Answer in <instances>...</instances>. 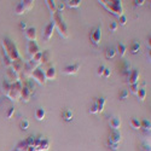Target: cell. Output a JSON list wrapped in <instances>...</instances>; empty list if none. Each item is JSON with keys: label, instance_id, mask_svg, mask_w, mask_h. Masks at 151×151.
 Listing matches in <instances>:
<instances>
[{"label": "cell", "instance_id": "cell-1", "mask_svg": "<svg viewBox=\"0 0 151 151\" xmlns=\"http://www.w3.org/2000/svg\"><path fill=\"white\" fill-rule=\"evenodd\" d=\"M3 50L5 51V56H7L12 62L21 59V56H19L17 46L14 42H12L10 39H5L4 40V42H3Z\"/></svg>", "mask_w": 151, "mask_h": 151}, {"label": "cell", "instance_id": "cell-2", "mask_svg": "<svg viewBox=\"0 0 151 151\" xmlns=\"http://www.w3.org/2000/svg\"><path fill=\"white\" fill-rule=\"evenodd\" d=\"M106 10H109L112 15H115L117 17L123 15V7L121 1H99Z\"/></svg>", "mask_w": 151, "mask_h": 151}, {"label": "cell", "instance_id": "cell-3", "mask_svg": "<svg viewBox=\"0 0 151 151\" xmlns=\"http://www.w3.org/2000/svg\"><path fill=\"white\" fill-rule=\"evenodd\" d=\"M121 139H122V134L120 131H111L108 138V146L111 150L116 151L119 149V144L121 143Z\"/></svg>", "mask_w": 151, "mask_h": 151}, {"label": "cell", "instance_id": "cell-4", "mask_svg": "<svg viewBox=\"0 0 151 151\" xmlns=\"http://www.w3.org/2000/svg\"><path fill=\"white\" fill-rule=\"evenodd\" d=\"M55 16V19H53V22H55V26L57 27V29H58V32H59V35L62 36V37H68V28H67V24L64 23V21H63V18H62V16H60V14H58V12H56V14L53 15Z\"/></svg>", "mask_w": 151, "mask_h": 151}, {"label": "cell", "instance_id": "cell-5", "mask_svg": "<svg viewBox=\"0 0 151 151\" xmlns=\"http://www.w3.org/2000/svg\"><path fill=\"white\" fill-rule=\"evenodd\" d=\"M22 87H23V86H22V82H21V81H17V82H15V83H12L7 97H9L11 100H18V99H21Z\"/></svg>", "mask_w": 151, "mask_h": 151}, {"label": "cell", "instance_id": "cell-6", "mask_svg": "<svg viewBox=\"0 0 151 151\" xmlns=\"http://www.w3.org/2000/svg\"><path fill=\"white\" fill-rule=\"evenodd\" d=\"M33 6H34V3L33 1H29V0H27V1H19L17 4V6L15 7V12H16V15L26 14V12L28 10H30Z\"/></svg>", "mask_w": 151, "mask_h": 151}, {"label": "cell", "instance_id": "cell-7", "mask_svg": "<svg viewBox=\"0 0 151 151\" xmlns=\"http://www.w3.org/2000/svg\"><path fill=\"white\" fill-rule=\"evenodd\" d=\"M30 76L33 80H35L37 83H40V85H45L46 83V78H45V71H42V69L40 68H36L34 71H32L30 74Z\"/></svg>", "mask_w": 151, "mask_h": 151}, {"label": "cell", "instance_id": "cell-8", "mask_svg": "<svg viewBox=\"0 0 151 151\" xmlns=\"http://www.w3.org/2000/svg\"><path fill=\"white\" fill-rule=\"evenodd\" d=\"M91 42L94 45V46H98L99 42H100V39H102V28L100 27H97L94 28L92 32H91Z\"/></svg>", "mask_w": 151, "mask_h": 151}, {"label": "cell", "instance_id": "cell-9", "mask_svg": "<svg viewBox=\"0 0 151 151\" xmlns=\"http://www.w3.org/2000/svg\"><path fill=\"white\" fill-rule=\"evenodd\" d=\"M5 80H6V81H9V82L12 85V83H15V82L19 81V75H18V73H17V71H15L12 68H11V69H7Z\"/></svg>", "mask_w": 151, "mask_h": 151}, {"label": "cell", "instance_id": "cell-10", "mask_svg": "<svg viewBox=\"0 0 151 151\" xmlns=\"http://www.w3.org/2000/svg\"><path fill=\"white\" fill-rule=\"evenodd\" d=\"M27 51H28V55L30 58H33L35 55H37L40 51V48H39V45L36 44V41H29L28 42V46H27Z\"/></svg>", "mask_w": 151, "mask_h": 151}, {"label": "cell", "instance_id": "cell-11", "mask_svg": "<svg viewBox=\"0 0 151 151\" xmlns=\"http://www.w3.org/2000/svg\"><path fill=\"white\" fill-rule=\"evenodd\" d=\"M56 26H55V22H51V23H48L46 28H45V32H44V39L45 40H50L52 37V34H53V30H55Z\"/></svg>", "mask_w": 151, "mask_h": 151}, {"label": "cell", "instance_id": "cell-12", "mask_svg": "<svg viewBox=\"0 0 151 151\" xmlns=\"http://www.w3.org/2000/svg\"><path fill=\"white\" fill-rule=\"evenodd\" d=\"M24 36L26 39H28L29 41H36V29L35 28H28L24 30Z\"/></svg>", "mask_w": 151, "mask_h": 151}, {"label": "cell", "instance_id": "cell-13", "mask_svg": "<svg viewBox=\"0 0 151 151\" xmlns=\"http://www.w3.org/2000/svg\"><path fill=\"white\" fill-rule=\"evenodd\" d=\"M79 69H80V64H79V63H76V64L65 67L64 69H63V71H64L65 74H68V75H75V74H78Z\"/></svg>", "mask_w": 151, "mask_h": 151}, {"label": "cell", "instance_id": "cell-14", "mask_svg": "<svg viewBox=\"0 0 151 151\" xmlns=\"http://www.w3.org/2000/svg\"><path fill=\"white\" fill-rule=\"evenodd\" d=\"M30 97H32V92L27 88L26 86H23L22 87V91H21V99L23 100L24 103H27V102H29Z\"/></svg>", "mask_w": 151, "mask_h": 151}, {"label": "cell", "instance_id": "cell-15", "mask_svg": "<svg viewBox=\"0 0 151 151\" xmlns=\"http://www.w3.org/2000/svg\"><path fill=\"white\" fill-rule=\"evenodd\" d=\"M138 82H139V71L138 70L131 71V75L128 78V83L129 85H134V83H138Z\"/></svg>", "mask_w": 151, "mask_h": 151}, {"label": "cell", "instance_id": "cell-16", "mask_svg": "<svg viewBox=\"0 0 151 151\" xmlns=\"http://www.w3.org/2000/svg\"><path fill=\"white\" fill-rule=\"evenodd\" d=\"M56 76H57V71H56V69L53 67H51V68H48L47 70H45V78H46V80H55Z\"/></svg>", "mask_w": 151, "mask_h": 151}, {"label": "cell", "instance_id": "cell-17", "mask_svg": "<svg viewBox=\"0 0 151 151\" xmlns=\"http://www.w3.org/2000/svg\"><path fill=\"white\" fill-rule=\"evenodd\" d=\"M94 104L97 105V109H98V112H103L104 110V106H105V98L100 97V98H97L93 100Z\"/></svg>", "mask_w": 151, "mask_h": 151}, {"label": "cell", "instance_id": "cell-18", "mask_svg": "<svg viewBox=\"0 0 151 151\" xmlns=\"http://www.w3.org/2000/svg\"><path fill=\"white\" fill-rule=\"evenodd\" d=\"M50 149V140L48 139H41L40 144L35 149V151H47Z\"/></svg>", "mask_w": 151, "mask_h": 151}, {"label": "cell", "instance_id": "cell-19", "mask_svg": "<svg viewBox=\"0 0 151 151\" xmlns=\"http://www.w3.org/2000/svg\"><path fill=\"white\" fill-rule=\"evenodd\" d=\"M109 124H110V127H111L112 131H119L120 126H121V120L117 119V117H112V119H110Z\"/></svg>", "mask_w": 151, "mask_h": 151}, {"label": "cell", "instance_id": "cell-20", "mask_svg": "<svg viewBox=\"0 0 151 151\" xmlns=\"http://www.w3.org/2000/svg\"><path fill=\"white\" fill-rule=\"evenodd\" d=\"M73 111L70 110V109H64L63 110V112H62V119L64 120L65 122H70L71 120H73Z\"/></svg>", "mask_w": 151, "mask_h": 151}, {"label": "cell", "instance_id": "cell-21", "mask_svg": "<svg viewBox=\"0 0 151 151\" xmlns=\"http://www.w3.org/2000/svg\"><path fill=\"white\" fill-rule=\"evenodd\" d=\"M46 6L48 7V10L51 11V14H56L57 12V3L56 1H53V0H46Z\"/></svg>", "mask_w": 151, "mask_h": 151}, {"label": "cell", "instance_id": "cell-22", "mask_svg": "<svg viewBox=\"0 0 151 151\" xmlns=\"http://www.w3.org/2000/svg\"><path fill=\"white\" fill-rule=\"evenodd\" d=\"M45 115H46V111L42 108H39V109L35 110V119L37 121H42L45 119Z\"/></svg>", "mask_w": 151, "mask_h": 151}, {"label": "cell", "instance_id": "cell-23", "mask_svg": "<svg viewBox=\"0 0 151 151\" xmlns=\"http://www.w3.org/2000/svg\"><path fill=\"white\" fill-rule=\"evenodd\" d=\"M51 60V53H50L48 51H42L41 52V59H40V63H47Z\"/></svg>", "mask_w": 151, "mask_h": 151}, {"label": "cell", "instance_id": "cell-24", "mask_svg": "<svg viewBox=\"0 0 151 151\" xmlns=\"http://www.w3.org/2000/svg\"><path fill=\"white\" fill-rule=\"evenodd\" d=\"M150 128H151V123H150L149 120L145 119V120H143L140 122V129H143L145 132H150Z\"/></svg>", "mask_w": 151, "mask_h": 151}, {"label": "cell", "instance_id": "cell-25", "mask_svg": "<svg viewBox=\"0 0 151 151\" xmlns=\"http://www.w3.org/2000/svg\"><path fill=\"white\" fill-rule=\"evenodd\" d=\"M1 88H3L4 94H5V96H7V94H9V92H10V88H11V83H10L9 81L4 80V81H3V83H1Z\"/></svg>", "mask_w": 151, "mask_h": 151}, {"label": "cell", "instance_id": "cell-26", "mask_svg": "<svg viewBox=\"0 0 151 151\" xmlns=\"http://www.w3.org/2000/svg\"><path fill=\"white\" fill-rule=\"evenodd\" d=\"M115 55H116V50H115L114 47H108V48H106V51H105V56H106V58H108V59L114 58V57H115Z\"/></svg>", "mask_w": 151, "mask_h": 151}, {"label": "cell", "instance_id": "cell-27", "mask_svg": "<svg viewBox=\"0 0 151 151\" xmlns=\"http://www.w3.org/2000/svg\"><path fill=\"white\" fill-rule=\"evenodd\" d=\"M115 50H116V52L120 55V57H123L126 55V46H124V44H119Z\"/></svg>", "mask_w": 151, "mask_h": 151}, {"label": "cell", "instance_id": "cell-28", "mask_svg": "<svg viewBox=\"0 0 151 151\" xmlns=\"http://www.w3.org/2000/svg\"><path fill=\"white\" fill-rule=\"evenodd\" d=\"M67 5L71 9H78V7H80L81 1L80 0H69V1H67Z\"/></svg>", "mask_w": 151, "mask_h": 151}, {"label": "cell", "instance_id": "cell-29", "mask_svg": "<svg viewBox=\"0 0 151 151\" xmlns=\"http://www.w3.org/2000/svg\"><path fill=\"white\" fill-rule=\"evenodd\" d=\"M137 97H138V99L139 100H145V97H146V91H145V88H139L138 90V92H137Z\"/></svg>", "mask_w": 151, "mask_h": 151}, {"label": "cell", "instance_id": "cell-30", "mask_svg": "<svg viewBox=\"0 0 151 151\" xmlns=\"http://www.w3.org/2000/svg\"><path fill=\"white\" fill-rule=\"evenodd\" d=\"M27 149H28V146H27V144L24 143V142H21L14 150L12 151H27Z\"/></svg>", "mask_w": 151, "mask_h": 151}, {"label": "cell", "instance_id": "cell-31", "mask_svg": "<svg viewBox=\"0 0 151 151\" xmlns=\"http://www.w3.org/2000/svg\"><path fill=\"white\" fill-rule=\"evenodd\" d=\"M139 48H140V44L138 42V41H135V42H133L132 46H131V52H132L133 55H135V53L139 52Z\"/></svg>", "mask_w": 151, "mask_h": 151}, {"label": "cell", "instance_id": "cell-32", "mask_svg": "<svg viewBox=\"0 0 151 151\" xmlns=\"http://www.w3.org/2000/svg\"><path fill=\"white\" fill-rule=\"evenodd\" d=\"M131 126L134 129H140V121L133 117V119H131Z\"/></svg>", "mask_w": 151, "mask_h": 151}, {"label": "cell", "instance_id": "cell-33", "mask_svg": "<svg viewBox=\"0 0 151 151\" xmlns=\"http://www.w3.org/2000/svg\"><path fill=\"white\" fill-rule=\"evenodd\" d=\"M24 143L27 144V146H34V143H35V137H33V135L28 137L27 139L24 140Z\"/></svg>", "mask_w": 151, "mask_h": 151}, {"label": "cell", "instance_id": "cell-34", "mask_svg": "<svg viewBox=\"0 0 151 151\" xmlns=\"http://www.w3.org/2000/svg\"><path fill=\"white\" fill-rule=\"evenodd\" d=\"M19 127H21V129H23V131H27L28 127H29V122H28L27 120H22V121L19 122Z\"/></svg>", "mask_w": 151, "mask_h": 151}, {"label": "cell", "instance_id": "cell-35", "mask_svg": "<svg viewBox=\"0 0 151 151\" xmlns=\"http://www.w3.org/2000/svg\"><path fill=\"white\" fill-rule=\"evenodd\" d=\"M27 87V88L33 93V91H34V82H33V80H27V82H26V85H24Z\"/></svg>", "mask_w": 151, "mask_h": 151}, {"label": "cell", "instance_id": "cell-36", "mask_svg": "<svg viewBox=\"0 0 151 151\" xmlns=\"http://www.w3.org/2000/svg\"><path fill=\"white\" fill-rule=\"evenodd\" d=\"M128 94H129V92L127 91V90H122V91H120V94H119V97H120V99H127V97H128Z\"/></svg>", "mask_w": 151, "mask_h": 151}, {"label": "cell", "instance_id": "cell-37", "mask_svg": "<svg viewBox=\"0 0 151 151\" xmlns=\"http://www.w3.org/2000/svg\"><path fill=\"white\" fill-rule=\"evenodd\" d=\"M129 88H131V93H133V94H137L138 90H139V85H138V83H134V85H129Z\"/></svg>", "mask_w": 151, "mask_h": 151}, {"label": "cell", "instance_id": "cell-38", "mask_svg": "<svg viewBox=\"0 0 151 151\" xmlns=\"http://www.w3.org/2000/svg\"><path fill=\"white\" fill-rule=\"evenodd\" d=\"M117 27H119L117 22H111L110 27H109V30H110L111 33H114V32H116V30H117Z\"/></svg>", "mask_w": 151, "mask_h": 151}, {"label": "cell", "instance_id": "cell-39", "mask_svg": "<svg viewBox=\"0 0 151 151\" xmlns=\"http://www.w3.org/2000/svg\"><path fill=\"white\" fill-rule=\"evenodd\" d=\"M119 21H120V24H121V26H126V24H127V17H126L124 15L120 16V17H119Z\"/></svg>", "mask_w": 151, "mask_h": 151}, {"label": "cell", "instance_id": "cell-40", "mask_svg": "<svg viewBox=\"0 0 151 151\" xmlns=\"http://www.w3.org/2000/svg\"><path fill=\"white\" fill-rule=\"evenodd\" d=\"M14 114H15V108H9V110L6 112V119H11Z\"/></svg>", "mask_w": 151, "mask_h": 151}, {"label": "cell", "instance_id": "cell-41", "mask_svg": "<svg viewBox=\"0 0 151 151\" xmlns=\"http://www.w3.org/2000/svg\"><path fill=\"white\" fill-rule=\"evenodd\" d=\"M4 59H5V60H4V63H5V65H6V67H12V60H11L7 56H5V55H4Z\"/></svg>", "mask_w": 151, "mask_h": 151}, {"label": "cell", "instance_id": "cell-42", "mask_svg": "<svg viewBox=\"0 0 151 151\" xmlns=\"http://www.w3.org/2000/svg\"><path fill=\"white\" fill-rule=\"evenodd\" d=\"M88 112H90V114H97V112H98V109H97V105L94 104V102H93V104H92V106L90 108V110H88Z\"/></svg>", "mask_w": 151, "mask_h": 151}, {"label": "cell", "instance_id": "cell-43", "mask_svg": "<svg viewBox=\"0 0 151 151\" xmlns=\"http://www.w3.org/2000/svg\"><path fill=\"white\" fill-rule=\"evenodd\" d=\"M104 69H105L104 65H99L98 67V70H97V75H98V76H102L103 73H104Z\"/></svg>", "mask_w": 151, "mask_h": 151}, {"label": "cell", "instance_id": "cell-44", "mask_svg": "<svg viewBox=\"0 0 151 151\" xmlns=\"http://www.w3.org/2000/svg\"><path fill=\"white\" fill-rule=\"evenodd\" d=\"M63 10H64V4L63 3H57V12L58 14H60Z\"/></svg>", "mask_w": 151, "mask_h": 151}, {"label": "cell", "instance_id": "cell-45", "mask_svg": "<svg viewBox=\"0 0 151 151\" xmlns=\"http://www.w3.org/2000/svg\"><path fill=\"white\" fill-rule=\"evenodd\" d=\"M110 75H111V70H110L109 68H105V69H104V73H103L102 76H104V78H109Z\"/></svg>", "mask_w": 151, "mask_h": 151}, {"label": "cell", "instance_id": "cell-46", "mask_svg": "<svg viewBox=\"0 0 151 151\" xmlns=\"http://www.w3.org/2000/svg\"><path fill=\"white\" fill-rule=\"evenodd\" d=\"M140 150H142V151H151V150H150V145H149V144H143V145H142V147H140Z\"/></svg>", "mask_w": 151, "mask_h": 151}, {"label": "cell", "instance_id": "cell-47", "mask_svg": "<svg viewBox=\"0 0 151 151\" xmlns=\"http://www.w3.org/2000/svg\"><path fill=\"white\" fill-rule=\"evenodd\" d=\"M26 28H27V23H26V22H21V23H19V29H23V30H24Z\"/></svg>", "mask_w": 151, "mask_h": 151}, {"label": "cell", "instance_id": "cell-48", "mask_svg": "<svg viewBox=\"0 0 151 151\" xmlns=\"http://www.w3.org/2000/svg\"><path fill=\"white\" fill-rule=\"evenodd\" d=\"M144 3H145V0H140V1H138V0H137V1H134V5L135 6H142Z\"/></svg>", "mask_w": 151, "mask_h": 151}]
</instances>
